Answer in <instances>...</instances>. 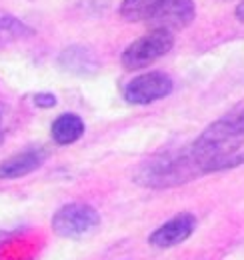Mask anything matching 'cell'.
<instances>
[{"label":"cell","instance_id":"1","mask_svg":"<svg viewBox=\"0 0 244 260\" xmlns=\"http://www.w3.org/2000/svg\"><path fill=\"white\" fill-rule=\"evenodd\" d=\"M204 174L244 162V110L212 122L190 146Z\"/></svg>","mask_w":244,"mask_h":260},{"label":"cell","instance_id":"2","mask_svg":"<svg viewBox=\"0 0 244 260\" xmlns=\"http://www.w3.org/2000/svg\"><path fill=\"white\" fill-rule=\"evenodd\" d=\"M202 174L204 172L198 160L194 158L192 150L186 148L170 154H160L142 164L136 172V182L146 188H170Z\"/></svg>","mask_w":244,"mask_h":260},{"label":"cell","instance_id":"3","mask_svg":"<svg viewBox=\"0 0 244 260\" xmlns=\"http://www.w3.org/2000/svg\"><path fill=\"white\" fill-rule=\"evenodd\" d=\"M174 46V36L168 30H150L148 34L134 40L122 52V66L128 70H138L152 64L154 60L162 58Z\"/></svg>","mask_w":244,"mask_h":260},{"label":"cell","instance_id":"4","mask_svg":"<svg viewBox=\"0 0 244 260\" xmlns=\"http://www.w3.org/2000/svg\"><path fill=\"white\" fill-rule=\"evenodd\" d=\"M100 224V214L90 204H64L52 218V230L64 238H78Z\"/></svg>","mask_w":244,"mask_h":260},{"label":"cell","instance_id":"5","mask_svg":"<svg viewBox=\"0 0 244 260\" xmlns=\"http://www.w3.org/2000/svg\"><path fill=\"white\" fill-rule=\"evenodd\" d=\"M174 88V82L164 72H146L132 78L124 86V100L130 104H150L154 100L168 96Z\"/></svg>","mask_w":244,"mask_h":260},{"label":"cell","instance_id":"6","mask_svg":"<svg viewBox=\"0 0 244 260\" xmlns=\"http://www.w3.org/2000/svg\"><path fill=\"white\" fill-rule=\"evenodd\" d=\"M196 6L194 0H162L160 8L150 20L152 30H182L194 20Z\"/></svg>","mask_w":244,"mask_h":260},{"label":"cell","instance_id":"7","mask_svg":"<svg viewBox=\"0 0 244 260\" xmlns=\"http://www.w3.org/2000/svg\"><path fill=\"white\" fill-rule=\"evenodd\" d=\"M194 228H196V218L190 212H182L170 218L168 222H164L160 228H156L148 240L156 248H170L184 242L194 232Z\"/></svg>","mask_w":244,"mask_h":260},{"label":"cell","instance_id":"8","mask_svg":"<svg viewBox=\"0 0 244 260\" xmlns=\"http://www.w3.org/2000/svg\"><path fill=\"white\" fill-rule=\"evenodd\" d=\"M46 160V152L40 148H30L24 152H18L4 162H0V178H20L40 168Z\"/></svg>","mask_w":244,"mask_h":260},{"label":"cell","instance_id":"9","mask_svg":"<svg viewBox=\"0 0 244 260\" xmlns=\"http://www.w3.org/2000/svg\"><path fill=\"white\" fill-rule=\"evenodd\" d=\"M50 134H52L54 142H58V144H72L84 134V122L80 116L66 112L52 122Z\"/></svg>","mask_w":244,"mask_h":260},{"label":"cell","instance_id":"10","mask_svg":"<svg viewBox=\"0 0 244 260\" xmlns=\"http://www.w3.org/2000/svg\"><path fill=\"white\" fill-rule=\"evenodd\" d=\"M60 64L72 72V74H90L96 70V60L90 50L82 48V46H72L68 48L60 56Z\"/></svg>","mask_w":244,"mask_h":260},{"label":"cell","instance_id":"11","mask_svg":"<svg viewBox=\"0 0 244 260\" xmlns=\"http://www.w3.org/2000/svg\"><path fill=\"white\" fill-rule=\"evenodd\" d=\"M162 0H124L120 4V16L128 22H150Z\"/></svg>","mask_w":244,"mask_h":260},{"label":"cell","instance_id":"12","mask_svg":"<svg viewBox=\"0 0 244 260\" xmlns=\"http://www.w3.org/2000/svg\"><path fill=\"white\" fill-rule=\"evenodd\" d=\"M28 34H30V28L22 20H18L16 16L0 10V46L16 42L18 38H24Z\"/></svg>","mask_w":244,"mask_h":260},{"label":"cell","instance_id":"13","mask_svg":"<svg viewBox=\"0 0 244 260\" xmlns=\"http://www.w3.org/2000/svg\"><path fill=\"white\" fill-rule=\"evenodd\" d=\"M34 104L40 106V108H52L56 104V96L50 94V92H42V94H36L34 96Z\"/></svg>","mask_w":244,"mask_h":260},{"label":"cell","instance_id":"14","mask_svg":"<svg viewBox=\"0 0 244 260\" xmlns=\"http://www.w3.org/2000/svg\"><path fill=\"white\" fill-rule=\"evenodd\" d=\"M234 14H236V18L244 24V0L238 2V6H236V10H234Z\"/></svg>","mask_w":244,"mask_h":260},{"label":"cell","instance_id":"15","mask_svg":"<svg viewBox=\"0 0 244 260\" xmlns=\"http://www.w3.org/2000/svg\"><path fill=\"white\" fill-rule=\"evenodd\" d=\"M0 120H2V112H0Z\"/></svg>","mask_w":244,"mask_h":260}]
</instances>
